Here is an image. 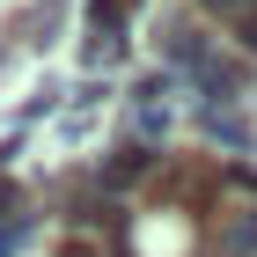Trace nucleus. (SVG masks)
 I'll return each instance as SVG.
<instances>
[{
	"label": "nucleus",
	"instance_id": "obj_1",
	"mask_svg": "<svg viewBox=\"0 0 257 257\" xmlns=\"http://www.w3.org/2000/svg\"><path fill=\"white\" fill-rule=\"evenodd\" d=\"M103 8H110V15H118V8H133V0H103Z\"/></svg>",
	"mask_w": 257,
	"mask_h": 257
}]
</instances>
